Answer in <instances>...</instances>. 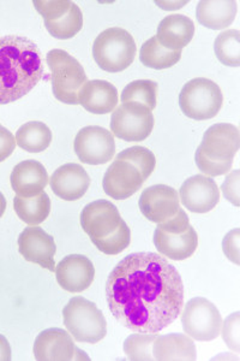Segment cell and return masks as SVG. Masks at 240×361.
<instances>
[{"label":"cell","mask_w":240,"mask_h":361,"mask_svg":"<svg viewBox=\"0 0 240 361\" xmlns=\"http://www.w3.org/2000/svg\"><path fill=\"white\" fill-rule=\"evenodd\" d=\"M107 302L120 324L134 333L158 334L183 310V279L166 258L139 252L114 267L106 283Z\"/></svg>","instance_id":"1"},{"label":"cell","mask_w":240,"mask_h":361,"mask_svg":"<svg viewBox=\"0 0 240 361\" xmlns=\"http://www.w3.org/2000/svg\"><path fill=\"white\" fill-rule=\"evenodd\" d=\"M44 76L40 51L25 37H0V105L28 94Z\"/></svg>","instance_id":"2"},{"label":"cell","mask_w":240,"mask_h":361,"mask_svg":"<svg viewBox=\"0 0 240 361\" xmlns=\"http://www.w3.org/2000/svg\"><path fill=\"white\" fill-rule=\"evenodd\" d=\"M136 52L134 39L125 29H106L94 42V61L107 73H120L127 69L134 63Z\"/></svg>","instance_id":"3"},{"label":"cell","mask_w":240,"mask_h":361,"mask_svg":"<svg viewBox=\"0 0 240 361\" xmlns=\"http://www.w3.org/2000/svg\"><path fill=\"white\" fill-rule=\"evenodd\" d=\"M63 318L70 335L82 343H98L107 334V323L101 311L89 300L75 296L64 310Z\"/></svg>","instance_id":"4"},{"label":"cell","mask_w":240,"mask_h":361,"mask_svg":"<svg viewBox=\"0 0 240 361\" xmlns=\"http://www.w3.org/2000/svg\"><path fill=\"white\" fill-rule=\"evenodd\" d=\"M54 97L61 103L77 105L78 92L88 81L86 71L76 58L64 49H52L47 54Z\"/></svg>","instance_id":"5"},{"label":"cell","mask_w":240,"mask_h":361,"mask_svg":"<svg viewBox=\"0 0 240 361\" xmlns=\"http://www.w3.org/2000/svg\"><path fill=\"white\" fill-rule=\"evenodd\" d=\"M224 94L209 78H197L185 83L179 94L180 110L189 118L207 121L220 112Z\"/></svg>","instance_id":"6"},{"label":"cell","mask_w":240,"mask_h":361,"mask_svg":"<svg viewBox=\"0 0 240 361\" xmlns=\"http://www.w3.org/2000/svg\"><path fill=\"white\" fill-rule=\"evenodd\" d=\"M182 324L187 336L201 342H209L220 336L222 317L209 300L195 298L185 305Z\"/></svg>","instance_id":"7"},{"label":"cell","mask_w":240,"mask_h":361,"mask_svg":"<svg viewBox=\"0 0 240 361\" xmlns=\"http://www.w3.org/2000/svg\"><path fill=\"white\" fill-rule=\"evenodd\" d=\"M154 128V115L139 103H122L110 117L112 134L127 142L147 139Z\"/></svg>","instance_id":"8"},{"label":"cell","mask_w":240,"mask_h":361,"mask_svg":"<svg viewBox=\"0 0 240 361\" xmlns=\"http://www.w3.org/2000/svg\"><path fill=\"white\" fill-rule=\"evenodd\" d=\"M74 148L82 163L103 165L113 159L115 141L113 134L105 128L89 126L77 133Z\"/></svg>","instance_id":"9"},{"label":"cell","mask_w":240,"mask_h":361,"mask_svg":"<svg viewBox=\"0 0 240 361\" xmlns=\"http://www.w3.org/2000/svg\"><path fill=\"white\" fill-rule=\"evenodd\" d=\"M139 209L151 222H166L180 209L179 195L170 185H155L143 190L139 197Z\"/></svg>","instance_id":"10"},{"label":"cell","mask_w":240,"mask_h":361,"mask_svg":"<svg viewBox=\"0 0 240 361\" xmlns=\"http://www.w3.org/2000/svg\"><path fill=\"white\" fill-rule=\"evenodd\" d=\"M18 250L27 262L37 264L51 272L56 271L54 255L57 247L54 238L40 226H28L22 231L18 238Z\"/></svg>","instance_id":"11"},{"label":"cell","mask_w":240,"mask_h":361,"mask_svg":"<svg viewBox=\"0 0 240 361\" xmlns=\"http://www.w3.org/2000/svg\"><path fill=\"white\" fill-rule=\"evenodd\" d=\"M239 146L238 128L233 124L217 123L208 128L198 148L209 159L215 161H233Z\"/></svg>","instance_id":"12"},{"label":"cell","mask_w":240,"mask_h":361,"mask_svg":"<svg viewBox=\"0 0 240 361\" xmlns=\"http://www.w3.org/2000/svg\"><path fill=\"white\" fill-rule=\"evenodd\" d=\"M180 202L194 214H208L220 202L215 180L203 175L187 178L180 187Z\"/></svg>","instance_id":"13"},{"label":"cell","mask_w":240,"mask_h":361,"mask_svg":"<svg viewBox=\"0 0 240 361\" xmlns=\"http://www.w3.org/2000/svg\"><path fill=\"white\" fill-rule=\"evenodd\" d=\"M144 180L134 165L122 160H115L102 180V187L108 197L115 200H125L142 188Z\"/></svg>","instance_id":"14"},{"label":"cell","mask_w":240,"mask_h":361,"mask_svg":"<svg viewBox=\"0 0 240 361\" xmlns=\"http://www.w3.org/2000/svg\"><path fill=\"white\" fill-rule=\"evenodd\" d=\"M122 221L118 209L107 200L90 202L82 209V229L90 240L106 238L120 226Z\"/></svg>","instance_id":"15"},{"label":"cell","mask_w":240,"mask_h":361,"mask_svg":"<svg viewBox=\"0 0 240 361\" xmlns=\"http://www.w3.org/2000/svg\"><path fill=\"white\" fill-rule=\"evenodd\" d=\"M59 286L69 293H82L93 283L95 269L89 259L81 255H68L56 267Z\"/></svg>","instance_id":"16"},{"label":"cell","mask_w":240,"mask_h":361,"mask_svg":"<svg viewBox=\"0 0 240 361\" xmlns=\"http://www.w3.org/2000/svg\"><path fill=\"white\" fill-rule=\"evenodd\" d=\"M77 352L70 333L59 328L44 330L34 343V355L40 361L75 360Z\"/></svg>","instance_id":"17"},{"label":"cell","mask_w":240,"mask_h":361,"mask_svg":"<svg viewBox=\"0 0 240 361\" xmlns=\"http://www.w3.org/2000/svg\"><path fill=\"white\" fill-rule=\"evenodd\" d=\"M49 185L58 197L66 202H75L87 193L90 177L81 165L69 163L61 165L54 171Z\"/></svg>","instance_id":"18"},{"label":"cell","mask_w":240,"mask_h":361,"mask_svg":"<svg viewBox=\"0 0 240 361\" xmlns=\"http://www.w3.org/2000/svg\"><path fill=\"white\" fill-rule=\"evenodd\" d=\"M78 104L90 114L106 115L118 104V90L108 81H87L78 92Z\"/></svg>","instance_id":"19"},{"label":"cell","mask_w":240,"mask_h":361,"mask_svg":"<svg viewBox=\"0 0 240 361\" xmlns=\"http://www.w3.org/2000/svg\"><path fill=\"white\" fill-rule=\"evenodd\" d=\"M49 185V173L37 160H23L13 168L11 187L17 197H33Z\"/></svg>","instance_id":"20"},{"label":"cell","mask_w":240,"mask_h":361,"mask_svg":"<svg viewBox=\"0 0 240 361\" xmlns=\"http://www.w3.org/2000/svg\"><path fill=\"white\" fill-rule=\"evenodd\" d=\"M154 245L159 253L175 262L190 258L198 246V236L191 226L180 234L165 233L156 228L154 233Z\"/></svg>","instance_id":"21"},{"label":"cell","mask_w":240,"mask_h":361,"mask_svg":"<svg viewBox=\"0 0 240 361\" xmlns=\"http://www.w3.org/2000/svg\"><path fill=\"white\" fill-rule=\"evenodd\" d=\"M195 35V25L184 15H170L160 22L156 39L160 45L170 51H182L191 42Z\"/></svg>","instance_id":"22"},{"label":"cell","mask_w":240,"mask_h":361,"mask_svg":"<svg viewBox=\"0 0 240 361\" xmlns=\"http://www.w3.org/2000/svg\"><path fill=\"white\" fill-rule=\"evenodd\" d=\"M154 360H196L197 350L191 337L183 334H168L155 338Z\"/></svg>","instance_id":"23"},{"label":"cell","mask_w":240,"mask_h":361,"mask_svg":"<svg viewBox=\"0 0 240 361\" xmlns=\"http://www.w3.org/2000/svg\"><path fill=\"white\" fill-rule=\"evenodd\" d=\"M236 1H200L196 8L197 21L206 28L221 30L234 22Z\"/></svg>","instance_id":"24"},{"label":"cell","mask_w":240,"mask_h":361,"mask_svg":"<svg viewBox=\"0 0 240 361\" xmlns=\"http://www.w3.org/2000/svg\"><path fill=\"white\" fill-rule=\"evenodd\" d=\"M13 209L16 214L28 226H39L45 222L51 212V199L42 192L37 197L13 199Z\"/></svg>","instance_id":"25"},{"label":"cell","mask_w":240,"mask_h":361,"mask_svg":"<svg viewBox=\"0 0 240 361\" xmlns=\"http://www.w3.org/2000/svg\"><path fill=\"white\" fill-rule=\"evenodd\" d=\"M16 144L29 153L44 152L52 142V132L42 122H28L16 133Z\"/></svg>","instance_id":"26"},{"label":"cell","mask_w":240,"mask_h":361,"mask_svg":"<svg viewBox=\"0 0 240 361\" xmlns=\"http://www.w3.org/2000/svg\"><path fill=\"white\" fill-rule=\"evenodd\" d=\"M182 51H170L160 45L156 37H153L143 44L139 51V59L143 66L151 69H168L179 62Z\"/></svg>","instance_id":"27"},{"label":"cell","mask_w":240,"mask_h":361,"mask_svg":"<svg viewBox=\"0 0 240 361\" xmlns=\"http://www.w3.org/2000/svg\"><path fill=\"white\" fill-rule=\"evenodd\" d=\"M46 29L52 37L59 40H69L81 32L83 27V15L81 8L72 3L69 11L54 21H46Z\"/></svg>","instance_id":"28"},{"label":"cell","mask_w":240,"mask_h":361,"mask_svg":"<svg viewBox=\"0 0 240 361\" xmlns=\"http://www.w3.org/2000/svg\"><path fill=\"white\" fill-rule=\"evenodd\" d=\"M159 86L151 80H137L127 85L122 90V103H139L154 110L158 100Z\"/></svg>","instance_id":"29"},{"label":"cell","mask_w":240,"mask_h":361,"mask_svg":"<svg viewBox=\"0 0 240 361\" xmlns=\"http://www.w3.org/2000/svg\"><path fill=\"white\" fill-rule=\"evenodd\" d=\"M214 51H215L216 57L224 66H239V30L231 29L217 35L214 42Z\"/></svg>","instance_id":"30"},{"label":"cell","mask_w":240,"mask_h":361,"mask_svg":"<svg viewBox=\"0 0 240 361\" xmlns=\"http://www.w3.org/2000/svg\"><path fill=\"white\" fill-rule=\"evenodd\" d=\"M117 160H122L134 165L139 169V173L142 175L143 180H147L151 173H154L156 166V158L151 149L142 147V146H134L127 148L122 152L117 154Z\"/></svg>","instance_id":"31"},{"label":"cell","mask_w":240,"mask_h":361,"mask_svg":"<svg viewBox=\"0 0 240 361\" xmlns=\"http://www.w3.org/2000/svg\"><path fill=\"white\" fill-rule=\"evenodd\" d=\"M158 335L155 334H134L124 342V352L130 360H154L153 343Z\"/></svg>","instance_id":"32"},{"label":"cell","mask_w":240,"mask_h":361,"mask_svg":"<svg viewBox=\"0 0 240 361\" xmlns=\"http://www.w3.org/2000/svg\"><path fill=\"white\" fill-rule=\"evenodd\" d=\"M131 241V231L127 223L122 221L120 226L106 238L91 240L100 252L107 255H115L127 250Z\"/></svg>","instance_id":"33"},{"label":"cell","mask_w":240,"mask_h":361,"mask_svg":"<svg viewBox=\"0 0 240 361\" xmlns=\"http://www.w3.org/2000/svg\"><path fill=\"white\" fill-rule=\"evenodd\" d=\"M195 161L197 168L210 177L226 175L231 171L233 165V161H215V160L209 159L208 157L204 156L200 148H197L196 151Z\"/></svg>","instance_id":"34"},{"label":"cell","mask_w":240,"mask_h":361,"mask_svg":"<svg viewBox=\"0 0 240 361\" xmlns=\"http://www.w3.org/2000/svg\"><path fill=\"white\" fill-rule=\"evenodd\" d=\"M72 1L66 0H58V1H41L35 0L34 6L37 8V13L44 17V21H54L64 16L69 11L70 6Z\"/></svg>","instance_id":"35"},{"label":"cell","mask_w":240,"mask_h":361,"mask_svg":"<svg viewBox=\"0 0 240 361\" xmlns=\"http://www.w3.org/2000/svg\"><path fill=\"white\" fill-rule=\"evenodd\" d=\"M240 326V313L236 312L228 316L225 322H222V337L226 342L228 348L232 349L233 352L239 353L240 352V341L239 330Z\"/></svg>","instance_id":"36"},{"label":"cell","mask_w":240,"mask_h":361,"mask_svg":"<svg viewBox=\"0 0 240 361\" xmlns=\"http://www.w3.org/2000/svg\"><path fill=\"white\" fill-rule=\"evenodd\" d=\"M190 221L185 211L180 209L175 216L167 219L166 222L158 224V229L163 230L165 233H171V234H180L185 230L189 229Z\"/></svg>","instance_id":"37"},{"label":"cell","mask_w":240,"mask_h":361,"mask_svg":"<svg viewBox=\"0 0 240 361\" xmlns=\"http://www.w3.org/2000/svg\"><path fill=\"white\" fill-rule=\"evenodd\" d=\"M239 182L240 171L234 170L232 173H228L226 180L221 185V190L225 197L234 206H239Z\"/></svg>","instance_id":"38"},{"label":"cell","mask_w":240,"mask_h":361,"mask_svg":"<svg viewBox=\"0 0 240 361\" xmlns=\"http://www.w3.org/2000/svg\"><path fill=\"white\" fill-rule=\"evenodd\" d=\"M239 229H233L225 236L222 241V250L232 263L239 265Z\"/></svg>","instance_id":"39"},{"label":"cell","mask_w":240,"mask_h":361,"mask_svg":"<svg viewBox=\"0 0 240 361\" xmlns=\"http://www.w3.org/2000/svg\"><path fill=\"white\" fill-rule=\"evenodd\" d=\"M16 145L15 136L6 128L0 126V163L13 154Z\"/></svg>","instance_id":"40"},{"label":"cell","mask_w":240,"mask_h":361,"mask_svg":"<svg viewBox=\"0 0 240 361\" xmlns=\"http://www.w3.org/2000/svg\"><path fill=\"white\" fill-rule=\"evenodd\" d=\"M11 360V347L8 341L0 335V361Z\"/></svg>","instance_id":"41"},{"label":"cell","mask_w":240,"mask_h":361,"mask_svg":"<svg viewBox=\"0 0 240 361\" xmlns=\"http://www.w3.org/2000/svg\"><path fill=\"white\" fill-rule=\"evenodd\" d=\"M5 209H6V200L3 193L0 192V218L3 217L5 214Z\"/></svg>","instance_id":"42"}]
</instances>
